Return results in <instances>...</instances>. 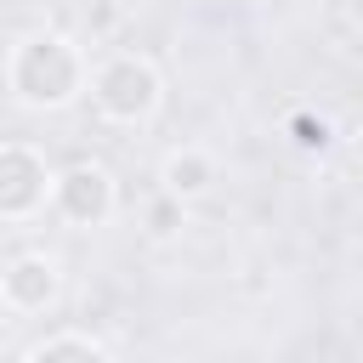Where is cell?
I'll list each match as a JSON object with an SVG mask.
<instances>
[{"mask_svg":"<svg viewBox=\"0 0 363 363\" xmlns=\"http://www.w3.org/2000/svg\"><path fill=\"white\" fill-rule=\"evenodd\" d=\"M6 85L23 108L57 113L85 91V62L62 34H28V40H17L11 62H6Z\"/></svg>","mask_w":363,"mask_h":363,"instance_id":"obj_1","label":"cell"},{"mask_svg":"<svg viewBox=\"0 0 363 363\" xmlns=\"http://www.w3.org/2000/svg\"><path fill=\"white\" fill-rule=\"evenodd\" d=\"M91 96H96L102 119H113V125H147L159 113V102H164V79H159V68L147 57L119 51V57H108L91 74Z\"/></svg>","mask_w":363,"mask_h":363,"instance_id":"obj_2","label":"cell"},{"mask_svg":"<svg viewBox=\"0 0 363 363\" xmlns=\"http://www.w3.org/2000/svg\"><path fill=\"white\" fill-rule=\"evenodd\" d=\"M51 204H57V216L68 221V227H102L108 216H113V176L102 170V164H91V159H79V164H68L62 176H51Z\"/></svg>","mask_w":363,"mask_h":363,"instance_id":"obj_3","label":"cell"},{"mask_svg":"<svg viewBox=\"0 0 363 363\" xmlns=\"http://www.w3.org/2000/svg\"><path fill=\"white\" fill-rule=\"evenodd\" d=\"M51 199V170L34 147L0 142V221H23Z\"/></svg>","mask_w":363,"mask_h":363,"instance_id":"obj_4","label":"cell"},{"mask_svg":"<svg viewBox=\"0 0 363 363\" xmlns=\"http://www.w3.org/2000/svg\"><path fill=\"white\" fill-rule=\"evenodd\" d=\"M57 289H62V278H57V261H45V255H17L0 272V295L17 312H45L57 301Z\"/></svg>","mask_w":363,"mask_h":363,"instance_id":"obj_5","label":"cell"},{"mask_svg":"<svg viewBox=\"0 0 363 363\" xmlns=\"http://www.w3.org/2000/svg\"><path fill=\"white\" fill-rule=\"evenodd\" d=\"M164 199H176V204H187V199H199V193H210L216 187V159L204 153V147H176L170 159H164Z\"/></svg>","mask_w":363,"mask_h":363,"instance_id":"obj_6","label":"cell"},{"mask_svg":"<svg viewBox=\"0 0 363 363\" xmlns=\"http://www.w3.org/2000/svg\"><path fill=\"white\" fill-rule=\"evenodd\" d=\"M23 357H34V363H57V357H85V363H108L113 357V346L108 340H96V335H85V329H62V335H40Z\"/></svg>","mask_w":363,"mask_h":363,"instance_id":"obj_7","label":"cell"},{"mask_svg":"<svg viewBox=\"0 0 363 363\" xmlns=\"http://www.w3.org/2000/svg\"><path fill=\"white\" fill-rule=\"evenodd\" d=\"M289 142H295L301 153H323V147H329V119H318V113H295V119H289Z\"/></svg>","mask_w":363,"mask_h":363,"instance_id":"obj_8","label":"cell"}]
</instances>
